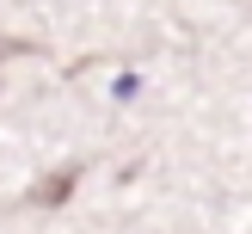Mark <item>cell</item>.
<instances>
[{
	"mask_svg": "<svg viewBox=\"0 0 252 234\" xmlns=\"http://www.w3.org/2000/svg\"><path fill=\"white\" fill-rule=\"evenodd\" d=\"M68 185H74L68 172H62V179H49V185H37V203H56V197H68Z\"/></svg>",
	"mask_w": 252,
	"mask_h": 234,
	"instance_id": "1",
	"label": "cell"
}]
</instances>
